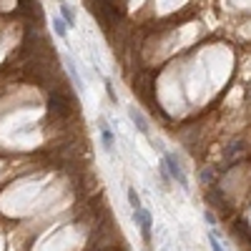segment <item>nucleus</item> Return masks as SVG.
Masks as SVG:
<instances>
[{
	"label": "nucleus",
	"instance_id": "obj_1",
	"mask_svg": "<svg viewBox=\"0 0 251 251\" xmlns=\"http://www.w3.org/2000/svg\"><path fill=\"white\" fill-rule=\"evenodd\" d=\"M166 168V173H168V179L171 181H176L184 191H188V176H186V171H184V166H181V161L176 158L171 151H164V164H161Z\"/></svg>",
	"mask_w": 251,
	"mask_h": 251
},
{
	"label": "nucleus",
	"instance_id": "obj_2",
	"mask_svg": "<svg viewBox=\"0 0 251 251\" xmlns=\"http://www.w3.org/2000/svg\"><path fill=\"white\" fill-rule=\"evenodd\" d=\"M134 221H136V226L141 229V236H143V241L146 244H151V226H153V218H151V214L143 209H134Z\"/></svg>",
	"mask_w": 251,
	"mask_h": 251
},
{
	"label": "nucleus",
	"instance_id": "obj_3",
	"mask_svg": "<svg viewBox=\"0 0 251 251\" xmlns=\"http://www.w3.org/2000/svg\"><path fill=\"white\" fill-rule=\"evenodd\" d=\"M128 118H131V123L136 126V131L138 134H143V136H151V126H149V118H146L136 106H128Z\"/></svg>",
	"mask_w": 251,
	"mask_h": 251
},
{
	"label": "nucleus",
	"instance_id": "obj_4",
	"mask_svg": "<svg viewBox=\"0 0 251 251\" xmlns=\"http://www.w3.org/2000/svg\"><path fill=\"white\" fill-rule=\"evenodd\" d=\"M98 131H100V141H103V149L111 151L113 149V143H116V136H113V131L108 126L106 118H98Z\"/></svg>",
	"mask_w": 251,
	"mask_h": 251
},
{
	"label": "nucleus",
	"instance_id": "obj_5",
	"mask_svg": "<svg viewBox=\"0 0 251 251\" xmlns=\"http://www.w3.org/2000/svg\"><path fill=\"white\" fill-rule=\"evenodd\" d=\"M66 66H68V76H70V81L76 83V88L83 93L85 91V83H83V78H81V73H78V68H76V63L70 61V58H66Z\"/></svg>",
	"mask_w": 251,
	"mask_h": 251
},
{
	"label": "nucleus",
	"instance_id": "obj_6",
	"mask_svg": "<svg viewBox=\"0 0 251 251\" xmlns=\"http://www.w3.org/2000/svg\"><path fill=\"white\" fill-rule=\"evenodd\" d=\"M61 18L66 20L68 28H76V13L70 10V5L66 3V0H61Z\"/></svg>",
	"mask_w": 251,
	"mask_h": 251
},
{
	"label": "nucleus",
	"instance_id": "obj_7",
	"mask_svg": "<svg viewBox=\"0 0 251 251\" xmlns=\"http://www.w3.org/2000/svg\"><path fill=\"white\" fill-rule=\"evenodd\" d=\"M53 31H55V35L61 38V40H66V35H68V25H66V20H63V18H53Z\"/></svg>",
	"mask_w": 251,
	"mask_h": 251
},
{
	"label": "nucleus",
	"instance_id": "obj_8",
	"mask_svg": "<svg viewBox=\"0 0 251 251\" xmlns=\"http://www.w3.org/2000/svg\"><path fill=\"white\" fill-rule=\"evenodd\" d=\"M126 196H128V203L134 206V209H141V196L136 194V188H128V191H126Z\"/></svg>",
	"mask_w": 251,
	"mask_h": 251
},
{
	"label": "nucleus",
	"instance_id": "obj_9",
	"mask_svg": "<svg viewBox=\"0 0 251 251\" xmlns=\"http://www.w3.org/2000/svg\"><path fill=\"white\" fill-rule=\"evenodd\" d=\"M209 246H211V251H226V249H224V244H221V241L216 239V234H214V231H209Z\"/></svg>",
	"mask_w": 251,
	"mask_h": 251
},
{
	"label": "nucleus",
	"instance_id": "obj_10",
	"mask_svg": "<svg viewBox=\"0 0 251 251\" xmlns=\"http://www.w3.org/2000/svg\"><path fill=\"white\" fill-rule=\"evenodd\" d=\"M106 93H108V98H111V103H118V96H116V91H113V83L106 78Z\"/></svg>",
	"mask_w": 251,
	"mask_h": 251
},
{
	"label": "nucleus",
	"instance_id": "obj_11",
	"mask_svg": "<svg viewBox=\"0 0 251 251\" xmlns=\"http://www.w3.org/2000/svg\"><path fill=\"white\" fill-rule=\"evenodd\" d=\"M206 221H209V224H216V216L211 211H206Z\"/></svg>",
	"mask_w": 251,
	"mask_h": 251
}]
</instances>
